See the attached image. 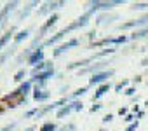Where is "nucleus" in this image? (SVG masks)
Listing matches in <instances>:
<instances>
[{
  "label": "nucleus",
  "instance_id": "f257e3e1",
  "mask_svg": "<svg viewBox=\"0 0 148 131\" xmlns=\"http://www.w3.org/2000/svg\"><path fill=\"white\" fill-rule=\"evenodd\" d=\"M71 46H77V40H71V42H68L66 46H61V47H59V49L56 51V54H59V52H63L64 49H68V47H71Z\"/></svg>",
  "mask_w": 148,
  "mask_h": 131
},
{
  "label": "nucleus",
  "instance_id": "f03ea898",
  "mask_svg": "<svg viewBox=\"0 0 148 131\" xmlns=\"http://www.w3.org/2000/svg\"><path fill=\"white\" fill-rule=\"evenodd\" d=\"M108 77V74H101V75H96V77H92L91 79V82L94 84V82H99V81H103V79H106Z\"/></svg>",
  "mask_w": 148,
  "mask_h": 131
},
{
  "label": "nucleus",
  "instance_id": "7ed1b4c3",
  "mask_svg": "<svg viewBox=\"0 0 148 131\" xmlns=\"http://www.w3.org/2000/svg\"><path fill=\"white\" fill-rule=\"evenodd\" d=\"M9 39H11V33H7V35H4L2 39H0V47H2V46H4V44L9 40Z\"/></svg>",
  "mask_w": 148,
  "mask_h": 131
},
{
  "label": "nucleus",
  "instance_id": "20e7f679",
  "mask_svg": "<svg viewBox=\"0 0 148 131\" xmlns=\"http://www.w3.org/2000/svg\"><path fill=\"white\" fill-rule=\"evenodd\" d=\"M106 89H108V88H106V86H105V88H101V89H99V91H98V93H96V98H98V96H101V94H103V93H105V91H106Z\"/></svg>",
  "mask_w": 148,
  "mask_h": 131
},
{
  "label": "nucleus",
  "instance_id": "39448f33",
  "mask_svg": "<svg viewBox=\"0 0 148 131\" xmlns=\"http://www.w3.org/2000/svg\"><path fill=\"white\" fill-rule=\"evenodd\" d=\"M49 129H52V126H51V124H47V126H45V128H44L42 131H49Z\"/></svg>",
  "mask_w": 148,
  "mask_h": 131
}]
</instances>
